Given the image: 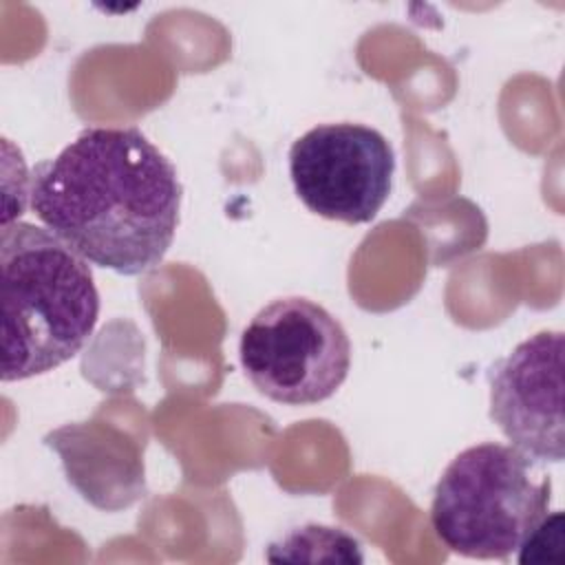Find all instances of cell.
Segmentation results:
<instances>
[{
    "mask_svg": "<svg viewBox=\"0 0 565 565\" xmlns=\"http://www.w3.org/2000/svg\"><path fill=\"white\" fill-rule=\"evenodd\" d=\"M181 194L172 161L135 126L84 128L29 177L35 218L82 258L121 276L163 260Z\"/></svg>",
    "mask_w": 565,
    "mask_h": 565,
    "instance_id": "obj_1",
    "label": "cell"
},
{
    "mask_svg": "<svg viewBox=\"0 0 565 565\" xmlns=\"http://www.w3.org/2000/svg\"><path fill=\"white\" fill-rule=\"evenodd\" d=\"M2 382L75 358L95 331L99 294L88 260L46 227L13 221L0 232Z\"/></svg>",
    "mask_w": 565,
    "mask_h": 565,
    "instance_id": "obj_2",
    "label": "cell"
},
{
    "mask_svg": "<svg viewBox=\"0 0 565 565\" xmlns=\"http://www.w3.org/2000/svg\"><path fill=\"white\" fill-rule=\"evenodd\" d=\"M552 481L536 461L505 444L461 450L441 472L430 525L437 539L468 558L512 556L547 514Z\"/></svg>",
    "mask_w": 565,
    "mask_h": 565,
    "instance_id": "obj_3",
    "label": "cell"
},
{
    "mask_svg": "<svg viewBox=\"0 0 565 565\" xmlns=\"http://www.w3.org/2000/svg\"><path fill=\"white\" fill-rule=\"evenodd\" d=\"M238 358L265 397L309 406L329 399L351 369V340L322 305L289 296L265 305L243 329Z\"/></svg>",
    "mask_w": 565,
    "mask_h": 565,
    "instance_id": "obj_4",
    "label": "cell"
},
{
    "mask_svg": "<svg viewBox=\"0 0 565 565\" xmlns=\"http://www.w3.org/2000/svg\"><path fill=\"white\" fill-rule=\"evenodd\" d=\"M393 174V146L364 124H318L289 148V177L298 199L329 221H373L391 194Z\"/></svg>",
    "mask_w": 565,
    "mask_h": 565,
    "instance_id": "obj_5",
    "label": "cell"
},
{
    "mask_svg": "<svg viewBox=\"0 0 565 565\" xmlns=\"http://www.w3.org/2000/svg\"><path fill=\"white\" fill-rule=\"evenodd\" d=\"M490 419L510 446L534 461L561 463L563 333L539 331L516 344L490 371Z\"/></svg>",
    "mask_w": 565,
    "mask_h": 565,
    "instance_id": "obj_6",
    "label": "cell"
},
{
    "mask_svg": "<svg viewBox=\"0 0 565 565\" xmlns=\"http://www.w3.org/2000/svg\"><path fill=\"white\" fill-rule=\"evenodd\" d=\"M565 545V532H563V512L556 510L552 514H545L536 527L527 534V539L521 543L519 563H534V561H547V547H554L561 552Z\"/></svg>",
    "mask_w": 565,
    "mask_h": 565,
    "instance_id": "obj_7",
    "label": "cell"
}]
</instances>
